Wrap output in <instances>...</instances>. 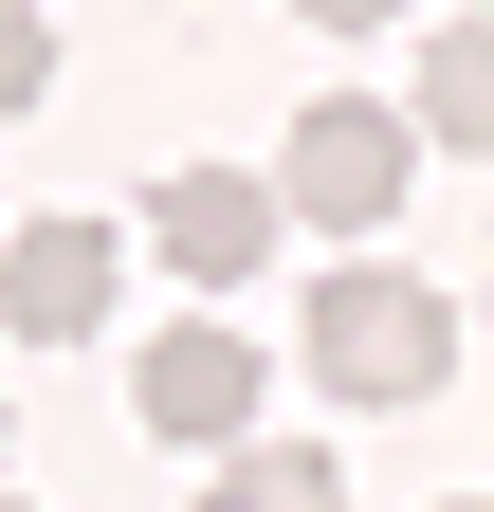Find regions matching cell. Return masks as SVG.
Returning <instances> with one entry per match:
<instances>
[{
    "label": "cell",
    "mask_w": 494,
    "mask_h": 512,
    "mask_svg": "<svg viewBox=\"0 0 494 512\" xmlns=\"http://www.w3.org/2000/svg\"><path fill=\"white\" fill-rule=\"evenodd\" d=\"M312 384L330 403H440L458 384V311L421 275H385V256H330L312 275Z\"/></svg>",
    "instance_id": "1"
},
{
    "label": "cell",
    "mask_w": 494,
    "mask_h": 512,
    "mask_svg": "<svg viewBox=\"0 0 494 512\" xmlns=\"http://www.w3.org/2000/svg\"><path fill=\"white\" fill-rule=\"evenodd\" d=\"M403 183H421V128H403V110H366V92L293 110V147H275V202H293V220H330V238H385V220H403Z\"/></svg>",
    "instance_id": "2"
},
{
    "label": "cell",
    "mask_w": 494,
    "mask_h": 512,
    "mask_svg": "<svg viewBox=\"0 0 494 512\" xmlns=\"http://www.w3.org/2000/svg\"><path fill=\"white\" fill-rule=\"evenodd\" d=\"M110 293H129V238H110V220H19V238H0V330H19V348H92Z\"/></svg>",
    "instance_id": "3"
},
{
    "label": "cell",
    "mask_w": 494,
    "mask_h": 512,
    "mask_svg": "<svg viewBox=\"0 0 494 512\" xmlns=\"http://www.w3.org/2000/svg\"><path fill=\"white\" fill-rule=\"evenodd\" d=\"M275 220H293V202H275L257 165H165V183H147V256H165L183 293H238V275L275 256Z\"/></svg>",
    "instance_id": "4"
},
{
    "label": "cell",
    "mask_w": 494,
    "mask_h": 512,
    "mask_svg": "<svg viewBox=\"0 0 494 512\" xmlns=\"http://www.w3.org/2000/svg\"><path fill=\"white\" fill-rule=\"evenodd\" d=\"M129 403H147V439H183V458H238V439H257V348L202 311V330H165L129 366Z\"/></svg>",
    "instance_id": "5"
},
{
    "label": "cell",
    "mask_w": 494,
    "mask_h": 512,
    "mask_svg": "<svg viewBox=\"0 0 494 512\" xmlns=\"http://www.w3.org/2000/svg\"><path fill=\"white\" fill-rule=\"evenodd\" d=\"M403 128H421V147H476V165H494V19L421 37V92H403Z\"/></svg>",
    "instance_id": "6"
},
{
    "label": "cell",
    "mask_w": 494,
    "mask_h": 512,
    "mask_svg": "<svg viewBox=\"0 0 494 512\" xmlns=\"http://www.w3.org/2000/svg\"><path fill=\"white\" fill-rule=\"evenodd\" d=\"M202 512H348V458L330 439H238V458L202 476Z\"/></svg>",
    "instance_id": "7"
},
{
    "label": "cell",
    "mask_w": 494,
    "mask_h": 512,
    "mask_svg": "<svg viewBox=\"0 0 494 512\" xmlns=\"http://www.w3.org/2000/svg\"><path fill=\"white\" fill-rule=\"evenodd\" d=\"M55 92V19H37V0H0V110H37Z\"/></svg>",
    "instance_id": "8"
},
{
    "label": "cell",
    "mask_w": 494,
    "mask_h": 512,
    "mask_svg": "<svg viewBox=\"0 0 494 512\" xmlns=\"http://www.w3.org/2000/svg\"><path fill=\"white\" fill-rule=\"evenodd\" d=\"M293 19H330V37H366V19H403V0H293Z\"/></svg>",
    "instance_id": "9"
},
{
    "label": "cell",
    "mask_w": 494,
    "mask_h": 512,
    "mask_svg": "<svg viewBox=\"0 0 494 512\" xmlns=\"http://www.w3.org/2000/svg\"><path fill=\"white\" fill-rule=\"evenodd\" d=\"M0 458H19V403H0Z\"/></svg>",
    "instance_id": "10"
},
{
    "label": "cell",
    "mask_w": 494,
    "mask_h": 512,
    "mask_svg": "<svg viewBox=\"0 0 494 512\" xmlns=\"http://www.w3.org/2000/svg\"><path fill=\"white\" fill-rule=\"evenodd\" d=\"M440 512H494V494H440Z\"/></svg>",
    "instance_id": "11"
},
{
    "label": "cell",
    "mask_w": 494,
    "mask_h": 512,
    "mask_svg": "<svg viewBox=\"0 0 494 512\" xmlns=\"http://www.w3.org/2000/svg\"><path fill=\"white\" fill-rule=\"evenodd\" d=\"M0 512H19V494H0Z\"/></svg>",
    "instance_id": "12"
},
{
    "label": "cell",
    "mask_w": 494,
    "mask_h": 512,
    "mask_svg": "<svg viewBox=\"0 0 494 512\" xmlns=\"http://www.w3.org/2000/svg\"><path fill=\"white\" fill-rule=\"evenodd\" d=\"M476 19H494V0H476Z\"/></svg>",
    "instance_id": "13"
}]
</instances>
